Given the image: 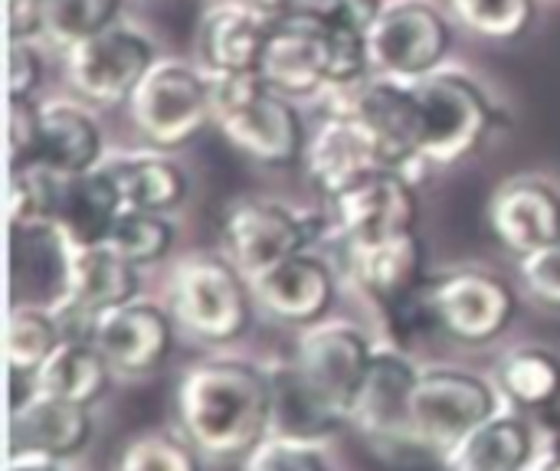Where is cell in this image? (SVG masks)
<instances>
[{
	"label": "cell",
	"instance_id": "cell-24",
	"mask_svg": "<svg viewBox=\"0 0 560 471\" xmlns=\"http://www.w3.org/2000/svg\"><path fill=\"white\" fill-rule=\"evenodd\" d=\"M541 449V433L532 413L502 407L492 420L472 429L443 462L446 471H528Z\"/></svg>",
	"mask_w": 560,
	"mask_h": 471
},
{
	"label": "cell",
	"instance_id": "cell-6",
	"mask_svg": "<svg viewBox=\"0 0 560 471\" xmlns=\"http://www.w3.org/2000/svg\"><path fill=\"white\" fill-rule=\"evenodd\" d=\"M430 328L459 344L499 341L518 315V292L489 269H450L423 285Z\"/></svg>",
	"mask_w": 560,
	"mask_h": 471
},
{
	"label": "cell",
	"instance_id": "cell-15",
	"mask_svg": "<svg viewBox=\"0 0 560 471\" xmlns=\"http://www.w3.org/2000/svg\"><path fill=\"white\" fill-rule=\"evenodd\" d=\"M302 161H305L312 187H318L328 200H335L338 193L351 190L354 184L381 170H397L390 167L387 154L381 151L368 125L354 118L351 111H338L325 118L315 128V134L305 141Z\"/></svg>",
	"mask_w": 560,
	"mask_h": 471
},
{
	"label": "cell",
	"instance_id": "cell-32",
	"mask_svg": "<svg viewBox=\"0 0 560 471\" xmlns=\"http://www.w3.org/2000/svg\"><path fill=\"white\" fill-rule=\"evenodd\" d=\"M118 10L121 0H43V33L56 46L72 49L82 39L115 26Z\"/></svg>",
	"mask_w": 560,
	"mask_h": 471
},
{
	"label": "cell",
	"instance_id": "cell-22",
	"mask_svg": "<svg viewBox=\"0 0 560 471\" xmlns=\"http://www.w3.org/2000/svg\"><path fill=\"white\" fill-rule=\"evenodd\" d=\"M348 111L368 125L390 167L407 174L410 164H420V105L413 85H400L397 79H364Z\"/></svg>",
	"mask_w": 560,
	"mask_h": 471
},
{
	"label": "cell",
	"instance_id": "cell-38",
	"mask_svg": "<svg viewBox=\"0 0 560 471\" xmlns=\"http://www.w3.org/2000/svg\"><path fill=\"white\" fill-rule=\"evenodd\" d=\"M39 111L30 98H10V170H23L36 157Z\"/></svg>",
	"mask_w": 560,
	"mask_h": 471
},
{
	"label": "cell",
	"instance_id": "cell-27",
	"mask_svg": "<svg viewBox=\"0 0 560 471\" xmlns=\"http://www.w3.org/2000/svg\"><path fill=\"white\" fill-rule=\"evenodd\" d=\"M112 380V367L102 351L85 338H66L52 357L33 374V387L46 397L69 400L79 407H95Z\"/></svg>",
	"mask_w": 560,
	"mask_h": 471
},
{
	"label": "cell",
	"instance_id": "cell-40",
	"mask_svg": "<svg viewBox=\"0 0 560 471\" xmlns=\"http://www.w3.org/2000/svg\"><path fill=\"white\" fill-rule=\"evenodd\" d=\"M10 43H26L43 30V0H10L7 3Z\"/></svg>",
	"mask_w": 560,
	"mask_h": 471
},
{
	"label": "cell",
	"instance_id": "cell-35",
	"mask_svg": "<svg viewBox=\"0 0 560 471\" xmlns=\"http://www.w3.org/2000/svg\"><path fill=\"white\" fill-rule=\"evenodd\" d=\"M450 7L472 33L489 39H515L535 16V0H450Z\"/></svg>",
	"mask_w": 560,
	"mask_h": 471
},
{
	"label": "cell",
	"instance_id": "cell-25",
	"mask_svg": "<svg viewBox=\"0 0 560 471\" xmlns=\"http://www.w3.org/2000/svg\"><path fill=\"white\" fill-rule=\"evenodd\" d=\"M269 26L256 10L240 3H213L197 30V52L210 75L259 72Z\"/></svg>",
	"mask_w": 560,
	"mask_h": 471
},
{
	"label": "cell",
	"instance_id": "cell-17",
	"mask_svg": "<svg viewBox=\"0 0 560 471\" xmlns=\"http://www.w3.org/2000/svg\"><path fill=\"white\" fill-rule=\"evenodd\" d=\"M174 334L177 325L167 308H158L151 302H131L98 318L92 344L102 351L112 374L148 377L171 357Z\"/></svg>",
	"mask_w": 560,
	"mask_h": 471
},
{
	"label": "cell",
	"instance_id": "cell-41",
	"mask_svg": "<svg viewBox=\"0 0 560 471\" xmlns=\"http://www.w3.org/2000/svg\"><path fill=\"white\" fill-rule=\"evenodd\" d=\"M528 471H560V439H545L541 436V449L535 456V462Z\"/></svg>",
	"mask_w": 560,
	"mask_h": 471
},
{
	"label": "cell",
	"instance_id": "cell-39",
	"mask_svg": "<svg viewBox=\"0 0 560 471\" xmlns=\"http://www.w3.org/2000/svg\"><path fill=\"white\" fill-rule=\"evenodd\" d=\"M43 79V59L30 43H10V98H30Z\"/></svg>",
	"mask_w": 560,
	"mask_h": 471
},
{
	"label": "cell",
	"instance_id": "cell-37",
	"mask_svg": "<svg viewBox=\"0 0 560 471\" xmlns=\"http://www.w3.org/2000/svg\"><path fill=\"white\" fill-rule=\"evenodd\" d=\"M518 279L532 302L548 311H560V239L518 259Z\"/></svg>",
	"mask_w": 560,
	"mask_h": 471
},
{
	"label": "cell",
	"instance_id": "cell-26",
	"mask_svg": "<svg viewBox=\"0 0 560 471\" xmlns=\"http://www.w3.org/2000/svg\"><path fill=\"white\" fill-rule=\"evenodd\" d=\"M30 167H43L59 177L102 167V134L89 111L75 105H49L39 111V141Z\"/></svg>",
	"mask_w": 560,
	"mask_h": 471
},
{
	"label": "cell",
	"instance_id": "cell-4",
	"mask_svg": "<svg viewBox=\"0 0 560 471\" xmlns=\"http://www.w3.org/2000/svg\"><path fill=\"white\" fill-rule=\"evenodd\" d=\"M505 407L495 384L479 374L456 367H430L420 374L410 403V446L413 452L433 456L440 462L486 420Z\"/></svg>",
	"mask_w": 560,
	"mask_h": 471
},
{
	"label": "cell",
	"instance_id": "cell-23",
	"mask_svg": "<svg viewBox=\"0 0 560 471\" xmlns=\"http://www.w3.org/2000/svg\"><path fill=\"white\" fill-rule=\"evenodd\" d=\"M121 216V197L105 167L59 177L56 207H52V233L66 249L102 246Z\"/></svg>",
	"mask_w": 560,
	"mask_h": 471
},
{
	"label": "cell",
	"instance_id": "cell-18",
	"mask_svg": "<svg viewBox=\"0 0 560 471\" xmlns=\"http://www.w3.org/2000/svg\"><path fill=\"white\" fill-rule=\"evenodd\" d=\"M489 233L512 256H532L560 239V193L541 177L505 180L486 210Z\"/></svg>",
	"mask_w": 560,
	"mask_h": 471
},
{
	"label": "cell",
	"instance_id": "cell-28",
	"mask_svg": "<svg viewBox=\"0 0 560 471\" xmlns=\"http://www.w3.org/2000/svg\"><path fill=\"white\" fill-rule=\"evenodd\" d=\"M118 187L121 210L171 213L187 197V174L158 154H135L102 164Z\"/></svg>",
	"mask_w": 560,
	"mask_h": 471
},
{
	"label": "cell",
	"instance_id": "cell-10",
	"mask_svg": "<svg viewBox=\"0 0 560 471\" xmlns=\"http://www.w3.org/2000/svg\"><path fill=\"white\" fill-rule=\"evenodd\" d=\"M450 49V26L440 10L420 0L390 3L368 33L371 69L390 79H423L436 72Z\"/></svg>",
	"mask_w": 560,
	"mask_h": 471
},
{
	"label": "cell",
	"instance_id": "cell-31",
	"mask_svg": "<svg viewBox=\"0 0 560 471\" xmlns=\"http://www.w3.org/2000/svg\"><path fill=\"white\" fill-rule=\"evenodd\" d=\"M108 249H115L121 259H128L131 266L144 269L161 262L171 246H174V226L167 223L164 213H148V210H121V216L115 220L108 239Z\"/></svg>",
	"mask_w": 560,
	"mask_h": 471
},
{
	"label": "cell",
	"instance_id": "cell-42",
	"mask_svg": "<svg viewBox=\"0 0 560 471\" xmlns=\"http://www.w3.org/2000/svg\"><path fill=\"white\" fill-rule=\"evenodd\" d=\"M7 471H66L62 462L46 459V456H10Z\"/></svg>",
	"mask_w": 560,
	"mask_h": 471
},
{
	"label": "cell",
	"instance_id": "cell-12",
	"mask_svg": "<svg viewBox=\"0 0 560 471\" xmlns=\"http://www.w3.org/2000/svg\"><path fill=\"white\" fill-rule=\"evenodd\" d=\"M312 243V220L272 200L236 203L223 220V256L256 282L285 259L305 252Z\"/></svg>",
	"mask_w": 560,
	"mask_h": 471
},
{
	"label": "cell",
	"instance_id": "cell-1",
	"mask_svg": "<svg viewBox=\"0 0 560 471\" xmlns=\"http://www.w3.org/2000/svg\"><path fill=\"white\" fill-rule=\"evenodd\" d=\"M177 433L210 462L243 466L276 423L269 367L246 357H210L180 374L174 390Z\"/></svg>",
	"mask_w": 560,
	"mask_h": 471
},
{
	"label": "cell",
	"instance_id": "cell-5",
	"mask_svg": "<svg viewBox=\"0 0 560 471\" xmlns=\"http://www.w3.org/2000/svg\"><path fill=\"white\" fill-rule=\"evenodd\" d=\"M410 85L420 105V164L453 167L472 157L495 125L482 89L456 72H430Z\"/></svg>",
	"mask_w": 560,
	"mask_h": 471
},
{
	"label": "cell",
	"instance_id": "cell-2",
	"mask_svg": "<svg viewBox=\"0 0 560 471\" xmlns=\"http://www.w3.org/2000/svg\"><path fill=\"white\" fill-rule=\"evenodd\" d=\"M213 125L256 164L285 167L302 157L305 134L285 95L272 92L259 72L210 75Z\"/></svg>",
	"mask_w": 560,
	"mask_h": 471
},
{
	"label": "cell",
	"instance_id": "cell-16",
	"mask_svg": "<svg viewBox=\"0 0 560 471\" xmlns=\"http://www.w3.org/2000/svg\"><path fill=\"white\" fill-rule=\"evenodd\" d=\"M423 259L427 252L417 233H404L377 246L351 249V266L361 292L390 321H400L407 315H427Z\"/></svg>",
	"mask_w": 560,
	"mask_h": 471
},
{
	"label": "cell",
	"instance_id": "cell-29",
	"mask_svg": "<svg viewBox=\"0 0 560 471\" xmlns=\"http://www.w3.org/2000/svg\"><path fill=\"white\" fill-rule=\"evenodd\" d=\"M495 387L522 413H545L560 400V354L541 344H522L499 361Z\"/></svg>",
	"mask_w": 560,
	"mask_h": 471
},
{
	"label": "cell",
	"instance_id": "cell-11",
	"mask_svg": "<svg viewBox=\"0 0 560 471\" xmlns=\"http://www.w3.org/2000/svg\"><path fill=\"white\" fill-rule=\"evenodd\" d=\"M154 52L151 43L121 26H108L79 46L66 49V72L69 85L79 98L92 105H121L131 102L141 79L151 72Z\"/></svg>",
	"mask_w": 560,
	"mask_h": 471
},
{
	"label": "cell",
	"instance_id": "cell-36",
	"mask_svg": "<svg viewBox=\"0 0 560 471\" xmlns=\"http://www.w3.org/2000/svg\"><path fill=\"white\" fill-rule=\"evenodd\" d=\"M243 471H335L328 452L315 439L269 436L243 466Z\"/></svg>",
	"mask_w": 560,
	"mask_h": 471
},
{
	"label": "cell",
	"instance_id": "cell-13",
	"mask_svg": "<svg viewBox=\"0 0 560 471\" xmlns=\"http://www.w3.org/2000/svg\"><path fill=\"white\" fill-rule=\"evenodd\" d=\"M331 216L348 249L387 243L417 233L420 200L404 170H381L331 200Z\"/></svg>",
	"mask_w": 560,
	"mask_h": 471
},
{
	"label": "cell",
	"instance_id": "cell-33",
	"mask_svg": "<svg viewBox=\"0 0 560 471\" xmlns=\"http://www.w3.org/2000/svg\"><path fill=\"white\" fill-rule=\"evenodd\" d=\"M115 471H203V456L180 433H141L128 439Z\"/></svg>",
	"mask_w": 560,
	"mask_h": 471
},
{
	"label": "cell",
	"instance_id": "cell-30",
	"mask_svg": "<svg viewBox=\"0 0 560 471\" xmlns=\"http://www.w3.org/2000/svg\"><path fill=\"white\" fill-rule=\"evenodd\" d=\"M66 341L52 308H13L7 318V364L13 377H33Z\"/></svg>",
	"mask_w": 560,
	"mask_h": 471
},
{
	"label": "cell",
	"instance_id": "cell-21",
	"mask_svg": "<svg viewBox=\"0 0 560 471\" xmlns=\"http://www.w3.org/2000/svg\"><path fill=\"white\" fill-rule=\"evenodd\" d=\"M259 75L272 92L285 98L312 95L322 85H328L331 59H328V39L322 23L312 16H289L282 23H272L262 49Z\"/></svg>",
	"mask_w": 560,
	"mask_h": 471
},
{
	"label": "cell",
	"instance_id": "cell-14",
	"mask_svg": "<svg viewBox=\"0 0 560 471\" xmlns=\"http://www.w3.org/2000/svg\"><path fill=\"white\" fill-rule=\"evenodd\" d=\"M420 374L423 370L400 348H377L351 410V426L377 449H413L410 403Z\"/></svg>",
	"mask_w": 560,
	"mask_h": 471
},
{
	"label": "cell",
	"instance_id": "cell-8",
	"mask_svg": "<svg viewBox=\"0 0 560 471\" xmlns=\"http://www.w3.org/2000/svg\"><path fill=\"white\" fill-rule=\"evenodd\" d=\"M128 111L154 148H180L213 121L210 79L180 62H154L135 89Z\"/></svg>",
	"mask_w": 560,
	"mask_h": 471
},
{
	"label": "cell",
	"instance_id": "cell-7",
	"mask_svg": "<svg viewBox=\"0 0 560 471\" xmlns=\"http://www.w3.org/2000/svg\"><path fill=\"white\" fill-rule=\"evenodd\" d=\"M374 354L377 344L361 325L318 321L302 331L292 354V367L312 390V397L322 403V410L341 426H351V410Z\"/></svg>",
	"mask_w": 560,
	"mask_h": 471
},
{
	"label": "cell",
	"instance_id": "cell-34",
	"mask_svg": "<svg viewBox=\"0 0 560 471\" xmlns=\"http://www.w3.org/2000/svg\"><path fill=\"white\" fill-rule=\"evenodd\" d=\"M56 187L59 174H49L43 167H23L10 174V223L13 226H52V207H56Z\"/></svg>",
	"mask_w": 560,
	"mask_h": 471
},
{
	"label": "cell",
	"instance_id": "cell-19",
	"mask_svg": "<svg viewBox=\"0 0 560 471\" xmlns=\"http://www.w3.org/2000/svg\"><path fill=\"white\" fill-rule=\"evenodd\" d=\"M253 285V298L256 305L282 321V325H295V328H312L318 325L338 295V282L335 272L325 259L312 256L308 249L285 259L282 266L269 269L266 275H259Z\"/></svg>",
	"mask_w": 560,
	"mask_h": 471
},
{
	"label": "cell",
	"instance_id": "cell-20",
	"mask_svg": "<svg viewBox=\"0 0 560 471\" xmlns=\"http://www.w3.org/2000/svg\"><path fill=\"white\" fill-rule=\"evenodd\" d=\"M92 443L89 407L46 397L39 390L13 403L10 413V456H46L69 462Z\"/></svg>",
	"mask_w": 560,
	"mask_h": 471
},
{
	"label": "cell",
	"instance_id": "cell-9",
	"mask_svg": "<svg viewBox=\"0 0 560 471\" xmlns=\"http://www.w3.org/2000/svg\"><path fill=\"white\" fill-rule=\"evenodd\" d=\"M131 302H138V266L121 259L105 243L66 249L62 295L52 302V315L66 338L92 341L98 318Z\"/></svg>",
	"mask_w": 560,
	"mask_h": 471
},
{
	"label": "cell",
	"instance_id": "cell-3",
	"mask_svg": "<svg viewBox=\"0 0 560 471\" xmlns=\"http://www.w3.org/2000/svg\"><path fill=\"white\" fill-rule=\"evenodd\" d=\"M253 305L249 279L226 256H187L167 279V311L177 331L200 344L240 341L253 321Z\"/></svg>",
	"mask_w": 560,
	"mask_h": 471
}]
</instances>
